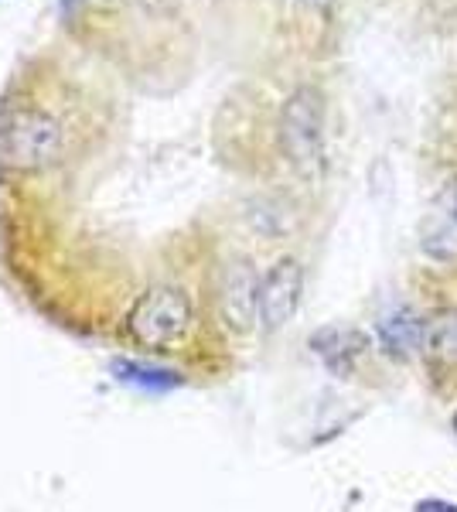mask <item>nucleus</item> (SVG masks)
I'll return each mask as SVG.
<instances>
[{"instance_id": "obj_2", "label": "nucleus", "mask_w": 457, "mask_h": 512, "mask_svg": "<svg viewBox=\"0 0 457 512\" xmlns=\"http://www.w3.org/2000/svg\"><path fill=\"white\" fill-rule=\"evenodd\" d=\"M65 151V127L38 106L14 110L7 127L0 130V158L18 171H35L62 158Z\"/></svg>"}, {"instance_id": "obj_1", "label": "nucleus", "mask_w": 457, "mask_h": 512, "mask_svg": "<svg viewBox=\"0 0 457 512\" xmlns=\"http://www.w3.org/2000/svg\"><path fill=\"white\" fill-rule=\"evenodd\" d=\"M191 328H195V301L174 280H161L140 291L123 315V335L144 352L178 349Z\"/></svg>"}, {"instance_id": "obj_7", "label": "nucleus", "mask_w": 457, "mask_h": 512, "mask_svg": "<svg viewBox=\"0 0 457 512\" xmlns=\"http://www.w3.org/2000/svg\"><path fill=\"white\" fill-rule=\"evenodd\" d=\"M454 427H457V414H454Z\"/></svg>"}, {"instance_id": "obj_3", "label": "nucleus", "mask_w": 457, "mask_h": 512, "mask_svg": "<svg viewBox=\"0 0 457 512\" xmlns=\"http://www.w3.org/2000/svg\"><path fill=\"white\" fill-rule=\"evenodd\" d=\"M280 144L290 164L301 171L318 168L324 147V103L321 93L311 86L294 89L280 113Z\"/></svg>"}, {"instance_id": "obj_5", "label": "nucleus", "mask_w": 457, "mask_h": 512, "mask_svg": "<svg viewBox=\"0 0 457 512\" xmlns=\"http://www.w3.org/2000/svg\"><path fill=\"white\" fill-rule=\"evenodd\" d=\"M420 250L437 263H451L457 256V178L447 181L427 205L420 222Z\"/></svg>"}, {"instance_id": "obj_4", "label": "nucleus", "mask_w": 457, "mask_h": 512, "mask_svg": "<svg viewBox=\"0 0 457 512\" xmlns=\"http://www.w3.org/2000/svg\"><path fill=\"white\" fill-rule=\"evenodd\" d=\"M304 294V267L294 256H280L260 277V328L280 332L301 308Z\"/></svg>"}, {"instance_id": "obj_6", "label": "nucleus", "mask_w": 457, "mask_h": 512, "mask_svg": "<svg viewBox=\"0 0 457 512\" xmlns=\"http://www.w3.org/2000/svg\"><path fill=\"white\" fill-rule=\"evenodd\" d=\"M219 308L229 328L249 332L260 325V277L249 263H232L219 287Z\"/></svg>"}]
</instances>
